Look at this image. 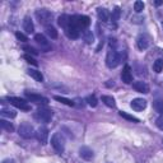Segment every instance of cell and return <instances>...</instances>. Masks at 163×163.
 I'll list each match as a JSON object with an SVG mask.
<instances>
[{
  "label": "cell",
  "instance_id": "6da1fadb",
  "mask_svg": "<svg viewBox=\"0 0 163 163\" xmlns=\"http://www.w3.org/2000/svg\"><path fill=\"white\" fill-rule=\"evenodd\" d=\"M52 116H54L52 111L48 110V108H45V107L38 108L36 112H34V115H33V117L36 119L38 122H44V124H48V122H50Z\"/></svg>",
  "mask_w": 163,
  "mask_h": 163
},
{
  "label": "cell",
  "instance_id": "7a4b0ae2",
  "mask_svg": "<svg viewBox=\"0 0 163 163\" xmlns=\"http://www.w3.org/2000/svg\"><path fill=\"white\" fill-rule=\"evenodd\" d=\"M120 61H121V56L119 55V52L115 50V48L110 47L107 56H106V65H107L110 69H113V68H116L119 65Z\"/></svg>",
  "mask_w": 163,
  "mask_h": 163
},
{
  "label": "cell",
  "instance_id": "3957f363",
  "mask_svg": "<svg viewBox=\"0 0 163 163\" xmlns=\"http://www.w3.org/2000/svg\"><path fill=\"white\" fill-rule=\"evenodd\" d=\"M90 24V18L87 16H73L72 17V26L76 30H86Z\"/></svg>",
  "mask_w": 163,
  "mask_h": 163
},
{
  "label": "cell",
  "instance_id": "277c9868",
  "mask_svg": "<svg viewBox=\"0 0 163 163\" xmlns=\"http://www.w3.org/2000/svg\"><path fill=\"white\" fill-rule=\"evenodd\" d=\"M51 145L54 147V149L58 152L59 154L64 153V151H65V139H64V136L61 135L60 133H56L52 135L51 138Z\"/></svg>",
  "mask_w": 163,
  "mask_h": 163
},
{
  "label": "cell",
  "instance_id": "5b68a950",
  "mask_svg": "<svg viewBox=\"0 0 163 163\" xmlns=\"http://www.w3.org/2000/svg\"><path fill=\"white\" fill-rule=\"evenodd\" d=\"M34 16H36V18L40 22V24H44L46 27H48V24H50L51 20H52V13L46 10V9H38V10H36Z\"/></svg>",
  "mask_w": 163,
  "mask_h": 163
},
{
  "label": "cell",
  "instance_id": "8992f818",
  "mask_svg": "<svg viewBox=\"0 0 163 163\" xmlns=\"http://www.w3.org/2000/svg\"><path fill=\"white\" fill-rule=\"evenodd\" d=\"M18 134L24 139H32L33 136H36V131H34V127L28 124V122H23L20 124L19 129H18Z\"/></svg>",
  "mask_w": 163,
  "mask_h": 163
},
{
  "label": "cell",
  "instance_id": "52a82bcc",
  "mask_svg": "<svg viewBox=\"0 0 163 163\" xmlns=\"http://www.w3.org/2000/svg\"><path fill=\"white\" fill-rule=\"evenodd\" d=\"M8 101L10 102V105H13L14 107L20 108L23 111H30L31 110V106L28 105L23 98H19V97H8Z\"/></svg>",
  "mask_w": 163,
  "mask_h": 163
},
{
  "label": "cell",
  "instance_id": "ba28073f",
  "mask_svg": "<svg viewBox=\"0 0 163 163\" xmlns=\"http://www.w3.org/2000/svg\"><path fill=\"white\" fill-rule=\"evenodd\" d=\"M26 97L30 100L31 102H34V103H44V105H47L48 103V98L44 97V96H41V94H36V93H30V92H26Z\"/></svg>",
  "mask_w": 163,
  "mask_h": 163
},
{
  "label": "cell",
  "instance_id": "9c48e42d",
  "mask_svg": "<svg viewBox=\"0 0 163 163\" xmlns=\"http://www.w3.org/2000/svg\"><path fill=\"white\" fill-rule=\"evenodd\" d=\"M36 138H37V140L40 141L42 145L47 144V140H48V130H47V127L41 126L40 129L36 131Z\"/></svg>",
  "mask_w": 163,
  "mask_h": 163
},
{
  "label": "cell",
  "instance_id": "30bf717a",
  "mask_svg": "<svg viewBox=\"0 0 163 163\" xmlns=\"http://www.w3.org/2000/svg\"><path fill=\"white\" fill-rule=\"evenodd\" d=\"M133 88L135 89L139 93H149V87H148V84L143 80H136L133 83Z\"/></svg>",
  "mask_w": 163,
  "mask_h": 163
},
{
  "label": "cell",
  "instance_id": "8fae6325",
  "mask_svg": "<svg viewBox=\"0 0 163 163\" xmlns=\"http://www.w3.org/2000/svg\"><path fill=\"white\" fill-rule=\"evenodd\" d=\"M130 106H131V108L135 111H143L147 107V101L143 100V98H135V100L131 101Z\"/></svg>",
  "mask_w": 163,
  "mask_h": 163
},
{
  "label": "cell",
  "instance_id": "7c38bea8",
  "mask_svg": "<svg viewBox=\"0 0 163 163\" xmlns=\"http://www.w3.org/2000/svg\"><path fill=\"white\" fill-rule=\"evenodd\" d=\"M121 79L125 84L133 83V74H131V68L129 65H125L122 73H121Z\"/></svg>",
  "mask_w": 163,
  "mask_h": 163
},
{
  "label": "cell",
  "instance_id": "4fadbf2b",
  "mask_svg": "<svg viewBox=\"0 0 163 163\" xmlns=\"http://www.w3.org/2000/svg\"><path fill=\"white\" fill-rule=\"evenodd\" d=\"M58 23L60 27H62L64 30H66L68 27L72 26V17L68 16V14H62L58 18Z\"/></svg>",
  "mask_w": 163,
  "mask_h": 163
},
{
  "label": "cell",
  "instance_id": "5bb4252c",
  "mask_svg": "<svg viewBox=\"0 0 163 163\" xmlns=\"http://www.w3.org/2000/svg\"><path fill=\"white\" fill-rule=\"evenodd\" d=\"M79 155L83 159H86V161H90L92 158L94 157L93 151H92L90 148H88V147H82L79 149Z\"/></svg>",
  "mask_w": 163,
  "mask_h": 163
},
{
  "label": "cell",
  "instance_id": "9a60e30c",
  "mask_svg": "<svg viewBox=\"0 0 163 163\" xmlns=\"http://www.w3.org/2000/svg\"><path fill=\"white\" fill-rule=\"evenodd\" d=\"M136 45L139 47V50H147L148 46H149V38L145 34H140L138 37V41H136Z\"/></svg>",
  "mask_w": 163,
  "mask_h": 163
},
{
  "label": "cell",
  "instance_id": "2e32d148",
  "mask_svg": "<svg viewBox=\"0 0 163 163\" xmlns=\"http://www.w3.org/2000/svg\"><path fill=\"white\" fill-rule=\"evenodd\" d=\"M34 41H36L42 48H46V50L50 48V44H48V41L46 40V37L44 36V34H41V33L34 34Z\"/></svg>",
  "mask_w": 163,
  "mask_h": 163
},
{
  "label": "cell",
  "instance_id": "e0dca14e",
  "mask_svg": "<svg viewBox=\"0 0 163 163\" xmlns=\"http://www.w3.org/2000/svg\"><path fill=\"white\" fill-rule=\"evenodd\" d=\"M65 31V34L69 37V38H72V40H76V38H79V36H80V32H79V30H76L75 27H73V26H70V27H68L66 30H64Z\"/></svg>",
  "mask_w": 163,
  "mask_h": 163
},
{
  "label": "cell",
  "instance_id": "ac0fdd59",
  "mask_svg": "<svg viewBox=\"0 0 163 163\" xmlns=\"http://www.w3.org/2000/svg\"><path fill=\"white\" fill-rule=\"evenodd\" d=\"M23 30L26 31V33H30L32 34L34 32V26H33V22L30 17H26L24 20H23Z\"/></svg>",
  "mask_w": 163,
  "mask_h": 163
},
{
  "label": "cell",
  "instance_id": "d6986e66",
  "mask_svg": "<svg viewBox=\"0 0 163 163\" xmlns=\"http://www.w3.org/2000/svg\"><path fill=\"white\" fill-rule=\"evenodd\" d=\"M27 72H28V75L32 76L36 82H40V83L44 82V75H42V73L38 72V70H36V69H28Z\"/></svg>",
  "mask_w": 163,
  "mask_h": 163
},
{
  "label": "cell",
  "instance_id": "ffe728a7",
  "mask_svg": "<svg viewBox=\"0 0 163 163\" xmlns=\"http://www.w3.org/2000/svg\"><path fill=\"white\" fill-rule=\"evenodd\" d=\"M97 16H98V19L101 20V22H108L110 19V13L107 9L105 8H100L97 10Z\"/></svg>",
  "mask_w": 163,
  "mask_h": 163
},
{
  "label": "cell",
  "instance_id": "44dd1931",
  "mask_svg": "<svg viewBox=\"0 0 163 163\" xmlns=\"http://www.w3.org/2000/svg\"><path fill=\"white\" fill-rule=\"evenodd\" d=\"M82 38L86 41V44H88V45L93 44V41H94L93 33H92V31H89V30H84V31L82 32Z\"/></svg>",
  "mask_w": 163,
  "mask_h": 163
},
{
  "label": "cell",
  "instance_id": "7402d4cb",
  "mask_svg": "<svg viewBox=\"0 0 163 163\" xmlns=\"http://www.w3.org/2000/svg\"><path fill=\"white\" fill-rule=\"evenodd\" d=\"M102 102L107 106V107H111V108H113L116 106V102H115V98H113L112 96H102Z\"/></svg>",
  "mask_w": 163,
  "mask_h": 163
},
{
  "label": "cell",
  "instance_id": "603a6c76",
  "mask_svg": "<svg viewBox=\"0 0 163 163\" xmlns=\"http://www.w3.org/2000/svg\"><path fill=\"white\" fill-rule=\"evenodd\" d=\"M119 115L121 116L122 119L127 120V121H131V122H139V119H138V117L133 116V115H129V113L125 112V111H120V112H119Z\"/></svg>",
  "mask_w": 163,
  "mask_h": 163
},
{
  "label": "cell",
  "instance_id": "cb8c5ba5",
  "mask_svg": "<svg viewBox=\"0 0 163 163\" xmlns=\"http://www.w3.org/2000/svg\"><path fill=\"white\" fill-rule=\"evenodd\" d=\"M56 101L58 102H61V103H64V105H66V106H70V107H73L74 106V102L72 101V100H69V98H65V97H61V96H55L54 97Z\"/></svg>",
  "mask_w": 163,
  "mask_h": 163
},
{
  "label": "cell",
  "instance_id": "d4e9b609",
  "mask_svg": "<svg viewBox=\"0 0 163 163\" xmlns=\"http://www.w3.org/2000/svg\"><path fill=\"white\" fill-rule=\"evenodd\" d=\"M153 70L155 73H161L163 70V60L162 59H158L153 62Z\"/></svg>",
  "mask_w": 163,
  "mask_h": 163
},
{
  "label": "cell",
  "instance_id": "484cf974",
  "mask_svg": "<svg viewBox=\"0 0 163 163\" xmlns=\"http://www.w3.org/2000/svg\"><path fill=\"white\" fill-rule=\"evenodd\" d=\"M46 33L48 34V37H51L52 40L58 38V31H56V28H54L52 26L46 27Z\"/></svg>",
  "mask_w": 163,
  "mask_h": 163
},
{
  "label": "cell",
  "instance_id": "4316f807",
  "mask_svg": "<svg viewBox=\"0 0 163 163\" xmlns=\"http://www.w3.org/2000/svg\"><path fill=\"white\" fill-rule=\"evenodd\" d=\"M0 125H2V127L4 130H6V131H13L14 130L13 124H10L9 121H6V120H4V119L0 120Z\"/></svg>",
  "mask_w": 163,
  "mask_h": 163
},
{
  "label": "cell",
  "instance_id": "83f0119b",
  "mask_svg": "<svg viewBox=\"0 0 163 163\" xmlns=\"http://www.w3.org/2000/svg\"><path fill=\"white\" fill-rule=\"evenodd\" d=\"M120 16H121V10H120L119 6H116V8L112 10V14H111V19H112V22H113V23H116L117 20L120 19Z\"/></svg>",
  "mask_w": 163,
  "mask_h": 163
},
{
  "label": "cell",
  "instance_id": "f1b7e54d",
  "mask_svg": "<svg viewBox=\"0 0 163 163\" xmlns=\"http://www.w3.org/2000/svg\"><path fill=\"white\" fill-rule=\"evenodd\" d=\"M153 107H154V110L157 111L158 113L163 115V100H157V101H154Z\"/></svg>",
  "mask_w": 163,
  "mask_h": 163
},
{
  "label": "cell",
  "instance_id": "f546056e",
  "mask_svg": "<svg viewBox=\"0 0 163 163\" xmlns=\"http://www.w3.org/2000/svg\"><path fill=\"white\" fill-rule=\"evenodd\" d=\"M2 116L4 117H9V119H14L17 116V112L16 111H13V110H2Z\"/></svg>",
  "mask_w": 163,
  "mask_h": 163
},
{
  "label": "cell",
  "instance_id": "4dcf8cb0",
  "mask_svg": "<svg viewBox=\"0 0 163 163\" xmlns=\"http://www.w3.org/2000/svg\"><path fill=\"white\" fill-rule=\"evenodd\" d=\"M86 102L90 106V107H96V106L98 105V101H97V98H96V96H93V94H90V96H88L87 98H86Z\"/></svg>",
  "mask_w": 163,
  "mask_h": 163
},
{
  "label": "cell",
  "instance_id": "1f68e13d",
  "mask_svg": "<svg viewBox=\"0 0 163 163\" xmlns=\"http://www.w3.org/2000/svg\"><path fill=\"white\" fill-rule=\"evenodd\" d=\"M143 9H144V3H143V2H140V0H138V2L134 3V10H135L136 13L143 12Z\"/></svg>",
  "mask_w": 163,
  "mask_h": 163
},
{
  "label": "cell",
  "instance_id": "d6a6232c",
  "mask_svg": "<svg viewBox=\"0 0 163 163\" xmlns=\"http://www.w3.org/2000/svg\"><path fill=\"white\" fill-rule=\"evenodd\" d=\"M16 37H17L18 41H22V42H27L28 41V37L22 32H16Z\"/></svg>",
  "mask_w": 163,
  "mask_h": 163
},
{
  "label": "cell",
  "instance_id": "836d02e7",
  "mask_svg": "<svg viewBox=\"0 0 163 163\" xmlns=\"http://www.w3.org/2000/svg\"><path fill=\"white\" fill-rule=\"evenodd\" d=\"M155 125H157V127L159 130H163V115H161L157 120H155Z\"/></svg>",
  "mask_w": 163,
  "mask_h": 163
},
{
  "label": "cell",
  "instance_id": "e575fe53",
  "mask_svg": "<svg viewBox=\"0 0 163 163\" xmlns=\"http://www.w3.org/2000/svg\"><path fill=\"white\" fill-rule=\"evenodd\" d=\"M24 59L28 61V62H30V64H32V65H37V61L36 60H34L33 58H32V56L31 55H28V54H26L24 55Z\"/></svg>",
  "mask_w": 163,
  "mask_h": 163
},
{
  "label": "cell",
  "instance_id": "d590c367",
  "mask_svg": "<svg viewBox=\"0 0 163 163\" xmlns=\"http://www.w3.org/2000/svg\"><path fill=\"white\" fill-rule=\"evenodd\" d=\"M23 50L28 51V52H30V54H32V55H37V54H38V52H37L36 50H34L33 47H31V46H23Z\"/></svg>",
  "mask_w": 163,
  "mask_h": 163
},
{
  "label": "cell",
  "instance_id": "8d00e7d4",
  "mask_svg": "<svg viewBox=\"0 0 163 163\" xmlns=\"http://www.w3.org/2000/svg\"><path fill=\"white\" fill-rule=\"evenodd\" d=\"M3 163H14V161L13 159H5V161H3Z\"/></svg>",
  "mask_w": 163,
  "mask_h": 163
},
{
  "label": "cell",
  "instance_id": "74e56055",
  "mask_svg": "<svg viewBox=\"0 0 163 163\" xmlns=\"http://www.w3.org/2000/svg\"><path fill=\"white\" fill-rule=\"evenodd\" d=\"M163 4V0H155V5H161Z\"/></svg>",
  "mask_w": 163,
  "mask_h": 163
}]
</instances>
